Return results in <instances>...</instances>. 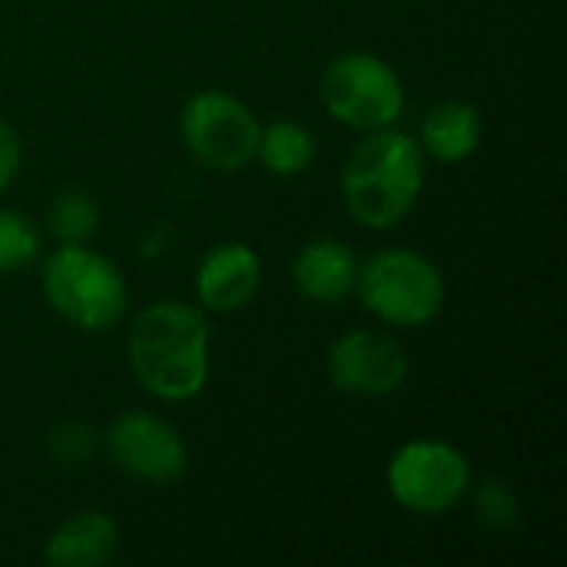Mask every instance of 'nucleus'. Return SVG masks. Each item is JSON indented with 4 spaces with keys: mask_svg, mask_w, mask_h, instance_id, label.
I'll list each match as a JSON object with an SVG mask.
<instances>
[{
    "mask_svg": "<svg viewBox=\"0 0 567 567\" xmlns=\"http://www.w3.org/2000/svg\"><path fill=\"white\" fill-rule=\"evenodd\" d=\"M256 159L272 173V176H299L312 166L316 159V136L309 126L292 123V120H276L262 126L259 133V150Z\"/></svg>",
    "mask_w": 567,
    "mask_h": 567,
    "instance_id": "14",
    "label": "nucleus"
},
{
    "mask_svg": "<svg viewBox=\"0 0 567 567\" xmlns=\"http://www.w3.org/2000/svg\"><path fill=\"white\" fill-rule=\"evenodd\" d=\"M359 259L339 239H312L292 259L296 289L319 306H339L355 292Z\"/></svg>",
    "mask_w": 567,
    "mask_h": 567,
    "instance_id": "11",
    "label": "nucleus"
},
{
    "mask_svg": "<svg viewBox=\"0 0 567 567\" xmlns=\"http://www.w3.org/2000/svg\"><path fill=\"white\" fill-rule=\"evenodd\" d=\"M20 159H23V150H20V136L17 130L0 120V193L17 179L20 173Z\"/></svg>",
    "mask_w": 567,
    "mask_h": 567,
    "instance_id": "19",
    "label": "nucleus"
},
{
    "mask_svg": "<svg viewBox=\"0 0 567 567\" xmlns=\"http://www.w3.org/2000/svg\"><path fill=\"white\" fill-rule=\"evenodd\" d=\"M96 445H100L96 429H90V425H83V422H63V425H56V429L50 432V439H47V449H50L53 462L63 465V468H80V465H86V462L93 458Z\"/></svg>",
    "mask_w": 567,
    "mask_h": 567,
    "instance_id": "17",
    "label": "nucleus"
},
{
    "mask_svg": "<svg viewBox=\"0 0 567 567\" xmlns=\"http://www.w3.org/2000/svg\"><path fill=\"white\" fill-rule=\"evenodd\" d=\"M106 458L130 478L146 485H173L189 465L183 435L150 412H126L103 432Z\"/></svg>",
    "mask_w": 567,
    "mask_h": 567,
    "instance_id": "8",
    "label": "nucleus"
},
{
    "mask_svg": "<svg viewBox=\"0 0 567 567\" xmlns=\"http://www.w3.org/2000/svg\"><path fill=\"white\" fill-rule=\"evenodd\" d=\"M485 136L482 113L465 100H445L422 120V153L439 163H462L468 159Z\"/></svg>",
    "mask_w": 567,
    "mask_h": 567,
    "instance_id": "13",
    "label": "nucleus"
},
{
    "mask_svg": "<svg viewBox=\"0 0 567 567\" xmlns=\"http://www.w3.org/2000/svg\"><path fill=\"white\" fill-rule=\"evenodd\" d=\"M126 355L136 382L153 399H196L209 379V322L189 302H153L133 319Z\"/></svg>",
    "mask_w": 567,
    "mask_h": 567,
    "instance_id": "1",
    "label": "nucleus"
},
{
    "mask_svg": "<svg viewBox=\"0 0 567 567\" xmlns=\"http://www.w3.org/2000/svg\"><path fill=\"white\" fill-rule=\"evenodd\" d=\"M179 133L203 166L236 173L256 159L262 126L243 100L223 90H203L183 106Z\"/></svg>",
    "mask_w": 567,
    "mask_h": 567,
    "instance_id": "7",
    "label": "nucleus"
},
{
    "mask_svg": "<svg viewBox=\"0 0 567 567\" xmlns=\"http://www.w3.org/2000/svg\"><path fill=\"white\" fill-rule=\"evenodd\" d=\"M329 379L339 392L382 399L405 385L409 379V355L405 349L372 329H355L336 339L329 349Z\"/></svg>",
    "mask_w": 567,
    "mask_h": 567,
    "instance_id": "9",
    "label": "nucleus"
},
{
    "mask_svg": "<svg viewBox=\"0 0 567 567\" xmlns=\"http://www.w3.org/2000/svg\"><path fill=\"white\" fill-rule=\"evenodd\" d=\"M47 223L60 246H80L96 233V223H100L96 199L83 189H66L50 203Z\"/></svg>",
    "mask_w": 567,
    "mask_h": 567,
    "instance_id": "15",
    "label": "nucleus"
},
{
    "mask_svg": "<svg viewBox=\"0 0 567 567\" xmlns=\"http://www.w3.org/2000/svg\"><path fill=\"white\" fill-rule=\"evenodd\" d=\"M359 302L395 329H415L432 322L445 306L442 269L405 246H389L359 262L355 272Z\"/></svg>",
    "mask_w": 567,
    "mask_h": 567,
    "instance_id": "3",
    "label": "nucleus"
},
{
    "mask_svg": "<svg viewBox=\"0 0 567 567\" xmlns=\"http://www.w3.org/2000/svg\"><path fill=\"white\" fill-rule=\"evenodd\" d=\"M385 482L395 505H402L412 515L432 518L452 512L468 495L472 465L449 442L415 439L392 455Z\"/></svg>",
    "mask_w": 567,
    "mask_h": 567,
    "instance_id": "6",
    "label": "nucleus"
},
{
    "mask_svg": "<svg viewBox=\"0 0 567 567\" xmlns=\"http://www.w3.org/2000/svg\"><path fill=\"white\" fill-rule=\"evenodd\" d=\"M262 286V262L246 243H223L209 249L196 269V299L213 312L246 309Z\"/></svg>",
    "mask_w": 567,
    "mask_h": 567,
    "instance_id": "10",
    "label": "nucleus"
},
{
    "mask_svg": "<svg viewBox=\"0 0 567 567\" xmlns=\"http://www.w3.org/2000/svg\"><path fill=\"white\" fill-rule=\"evenodd\" d=\"M322 103L349 130H385L405 110L399 73L375 53H342L322 73Z\"/></svg>",
    "mask_w": 567,
    "mask_h": 567,
    "instance_id": "5",
    "label": "nucleus"
},
{
    "mask_svg": "<svg viewBox=\"0 0 567 567\" xmlns=\"http://www.w3.org/2000/svg\"><path fill=\"white\" fill-rule=\"evenodd\" d=\"M342 203L365 229H395L425 189V153L402 130H372L342 163Z\"/></svg>",
    "mask_w": 567,
    "mask_h": 567,
    "instance_id": "2",
    "label": "nucleus"
},
{
    "mask_svg": "<svg viewBox=\"0 0 567 567\" xmlns=\"http://www.w3.org/2000/svg\"><path fill=\"white\" fill-rule=\"evenodd\" d=\"M43 296L63 322L83 332H106L126 312V282L120 269L83 243L60 246L47 256Z\"/></svg>",
    "mask_w": 567,
    "mask_h": 567,
    "instance_id": "4",
    "label": "nucleus"
},
{
    "mask_svg": "<svg viewBox=\"0 0 567 567\" xmlns=\"http://www.w3.org/2000/svg\"><path fill=\"white\" fill-rule=\"evenodd\" d=\"M475 515L485 528L502 532L512 528L522 515V502L515 498V492L505 482H485L475 492Z\"/></svg>",
    "mask_w": 567,
    "mask_h": 567,
    "instance_id": "18",
    "label": "nucleus"
},
{
    "mask_svg": "<svg viewBox=\"0 0 567 567\" xmlns=\"http://www.w3.org/2000/svg\"><path fill=\"white\" fill-rule=\"evenodd\" d=\"M40 233L37 226L13 209H0V272H17L37 262Z\"/></svg>",
    "mask_w": 567,
    "mask_h": 567,
    "instance_id": "16",
    "label": "nucleus"
},
{
    "mask_svg": "<svg viewBox=\"0 0 567 567\" xmlns=\"http://www.w3.org/2000/svg\"><path fill=\"white\" fill-rule=\"evenodd\" d=\"M120 551V528L103 512H76L43 545L50 567H103Z\"/></svg>",
    "mask_w": 567,
    "mask_h": 567,
    "instance_id": "12",
    "label": "nucleus"
}]
</instances>
